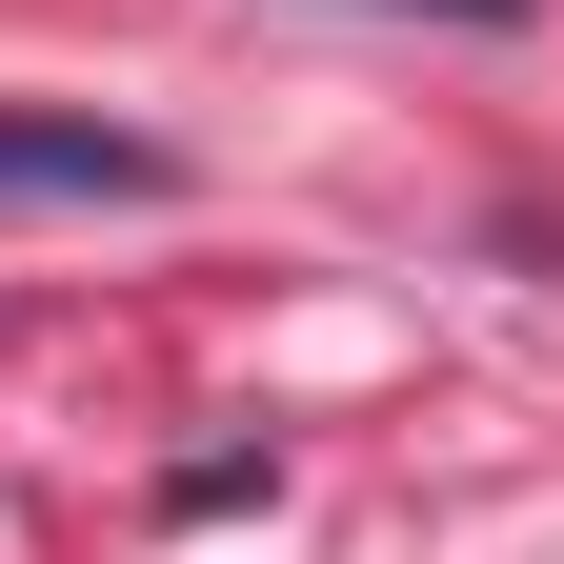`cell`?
Instances as JSON below:
<instances>
[{
    "mask_svg": "<svg viewBox=\"0 0 564 564\" xmlns=\"http://www.w3.org/2000/svg\"><path fill=\"white\" fill-rule=\"evenodd\" d=\"M444 21H505V0H444Z\"/></svg>",
    "mask_w": 564,
    "mask_h": 564,
    "instance_id": "7a4b0ae2",
    "label": "cell"
},
{
    "mask_svg": "<svg viewBox=\"0 0 564 564\" xmlns=\"http://www.w3.org/2000/svg\"><path fill=\"white\" fill-rule=\"evenodd\" d=\"M182 162L121 121H61V101H0V202H162Z\"/></svg>",
    "mask_w": 564,
    "mask_h": 564,
    "instance_id": "6da1fadb",
    "label": "cell"
}]
</instances>
